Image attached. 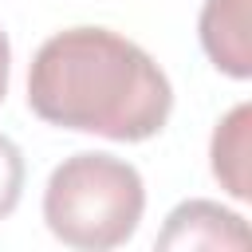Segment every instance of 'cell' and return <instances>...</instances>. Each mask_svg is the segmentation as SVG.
Returning a JSON list of instances; mask_svg holds the SVG:
<instances>
[{"mask_svg":"<svg viewBox=\"0 0 252 252\" xmlns=\"http://www.w3.org/2000/svg\"><path fill=\"white\" fill-rule=\"evenodd\" d=\"M142 209V173L114 154H75L51 169L43 189V220L51 236L83 252L126 244L138 232Z\"/></svg>","mask_w":252,"mask_h":252,"instance_id":"2","label":"cell"},{"mask_svg":"<svg viewBox=\"0 0 252 252\" xmlns=\"http://www.w3.org/2000/svg\"><path fill=\"white\" fill-rule=\"evenodd\" d=\"M201 47L217 71L228 79L252 75V43H248V0H205L201 8Z\"/></svg>","mask_w":252,"mask_h":252,"instance_id":"4","label":"cell"},{"mask_svg":"<svg viewBox=\"0 0 252 252\" xmlns=\"http://www.w3.org/2000/svg\"><path fill=\"white\" fill-rule=\"evenodd\" d=\"M28 106L63 130L146 142L169 122L173 87L134 39L110 28H67L35 51Z\"/></svg>","mask_w":252,"mask_h":252,"instance_id":"1","label":"cell"},{"mask_svg":"<svg viewBox=\"0 0 252 252\" xmlns=\"http://www.w3.org/2000/svg\"><path fill=\"white\" fill-rule=\"evenodd\" d=\"M248 130H252V110L248 102L232 106L217 130H213V173L228 189V197L248 201L252 197V173H248Z\"/></svg>","mask_w":252,"mask_h":252,"instance_id":"5","label":"cell"},{"mask_svg":"<svg viewBox=\"0 0 252 252\" xmlns=\"http://www.w3.org/2000/svg\"><path fill=\"white\" fill-rule=\"evenodd\" d=\"M24 154L12 138L0 134V220H8L20 205V193H24Z\"/></svg>","mask_w":252,"mask_h":252,"instance_id":"6","label":"cell"},{"mask_svg":"<svg viewBox=\"0 0 252 252\" xmlns=\"http://www.w3.org/2000/svg\"><path fill=\"white\" fill-rule=\"evenodd\" d=\"M248 224L217 201H185L165 217L158 248H244Z\"/></svg>","mask_w":252,"mask_h":252,"instance_id":"3","label":"cell"},{"mask_svg":"<svg viewBox=\"0 0 252 252\" xmlns=\"http://www.w3.org/2000/svg\"><path fill=\"white\" fill-rule=\"evenodd\" d=\"M8 71H12V47H8V35L0 32V102L8 94Z\"/></svg>","mask_w":252,"mask_h":252,"instance_id":"7","label":"cell"}]
</instances>
